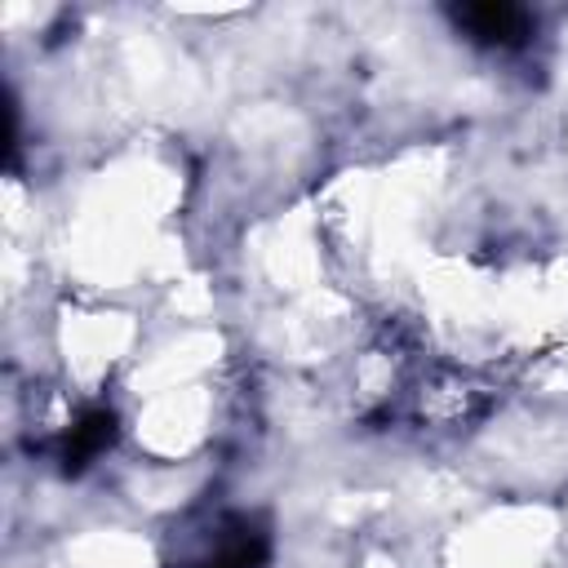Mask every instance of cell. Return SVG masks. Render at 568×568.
Listing matches in <instances>:
<instances>
[{"label":"cell","mask_w":568,"mask_h":568,"mask_svg":"<svg viewBox=\"0 0 568 568\" xmlns=\"http://www.w3.org/2000/svg\"><path fill=\"white\" fill-rule=\"evenodd\" d=\"M457 22L475 40H488V44H510L528 31V13L515 9V4H470V9L457 13Z\"/></svg>","instance_id":"obj_1"}]
</instances>
